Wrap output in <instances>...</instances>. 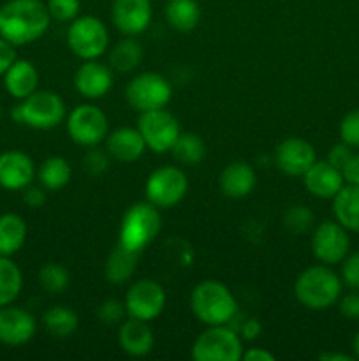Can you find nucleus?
<instances>
[{"instance_id":"obj_48","label":"nucleus","mask_w":359,"mask_h":361,"mask_svg":"<svg viewBox=\"0 0 359 361\" xmlns=\"http://www.w3.org/2000/svg\"><path fill=\"white\" fill-rule=\"evenodd\" d=\"M352 349H354V355H355V358L359 360V334L355 335V337H354V342H352Z\"/></svg>"},{"instance_id":"obj_24","label":"nucleus","mask_w":359,"mask_h":361,"mask_svg":"<svg viewBox=\"0 0 359 361\" xmlns=\"http://www.w3.org/2000/svg\"><path fill=\"white\" fill-rule=\"evenodd\" d=\"M137 256L139 254L125 249L120 243H116L115 249L109 252L104 264V277L109 284L122 286L132 279L137 268Z\"/></svg>"},{"instance_id":"obj_34","label":"nucleus","mask_w":359,"mask_h":361,"mask_svg":"<svg viewBox=\"0 0 359 361\" xmlns=\"http://www.w3.org/2000/svg\"><path fill=\"white\" fill-rule=\"evenodd\" d=\"M315 224V215L308 207L303 204H294V207L287 208L284 214V226L289 233L294 235H305Z\"/></svg>"},{"instance_id":"obj_31","label":"nucleus","mask_w":359,"mask_h":361,"mask_svg":"<svg viewBox=\"0 0 359 361\" xmlns=\"http://www.w3.org/2000/svg\"><path fill=\"white\" fill-rule=\"evenodd\" d=\"M178 164L197 166L206 157V145L203 137L194 133H182L169 150Z\"/></svg>"},{"instance_id":"obj_28","label":"nucleus","mask_w":359,"mask_h":361,"mask_svg":"<svg viewBox=\"0 0 359 361\" xmlns=\"http://www.w3.org/2000/svg\"><path fill=\"white\" fill-rule=\"evenodd\" d=\"M42 326L56 338H67L80 326V317L69 307H51L42 316Z\"/></svg>"},{"instance_id":"obj_15","label":"nucleus","mask_w":359,"mask_h":361,"mask_svg":"<svg viewBox=\"0 0 359 361\" xmlns=\"http://www.w3.org/2000/svg\"><path fill=\"white\" fill-rule=\"evenodd\" d=\"M37 321L28 310L11 305L0 307V344L16 348L34 338Z\"/></svg>"},{"instance_id":"obj_27","label":"nucleus","mask_w":359,"mask_h":361,"mask_svg":"<svg viewBox=\"0 0 359 361\" xmlns=\"http://www.w3.org/2000/svg\"><path fill=\"white\" fill-rule=\"evenodd\" d=\"M164 14L169 25L178 32L194 30L201 21V7L197 0H168Z\"/></svg>"},{"instance_id":"obj_29","label":"nucleus","mask_w":359,"mask_h":361,"mask_svg":"<svg viewBox=\"0 0 359 361\" xmlns=\"http://www.w3.org/2000/svg\"><path fill=\"white\" fill-rule=\"evenodd\" d=\"M141 62H143V46L134 37L122 39L109 53V63L116 73H132Z\"/></svg>"},{"instance_id":"obj_6","label":"nucleus","mask_w":359,"mask_h":361,"mask_svg":"<svg viewBox=\"0 0 359 361\" xmlns=\"http://www.w3.org/2000/svg\"><path fill=\"white\" fill-rule=\"evenodd\" d=\"M243 342L229 324L208 326L192 344L190 356L196 361H239L243 356Z\"/></svg>"},{"instance_id":"obj_11","label":"nucleus","mask_w":359,"mask_h":361,"mask_svg":"<svg viewBox=\"0 0 359 361\" xmlns=\"http://www.w3.org/2000/svg\"><path fill=\"white\" fill-rule=\"evenodd\" d=\"M67 133L76 145L95 147L108 137V116L95 104H80L67 115Z\"/></svg>"},{"instance_id":"obj_33","label":"nucleus","mask_w":359,"mask_h":361,"mask_svg":"<svg viewBox=\"0 0 359 361\" xmlns=\"http://www.w3.org/2000/svg\"><path fill=\"white\" fill-rule=\"evenodd\" d=\"M39 284L44 291L51 293V295H60L69 288L70 275L65 267L60 263H46L44 267L39 270Z\"/></svg>"},{"instance_id":"obj_9","label":"nucleus","mask_w":359,"mask_h":361,"mask_svg":"<svg viewBox=\"0 0 359 361\" xmlns=\"http://www.w3.org/2000/svg\"><path fill=\"white\" fill-rule=\"evenodd\" d=\"M189 178L178 166H162L148 176L144 183V196L146 201L162 210L172 208L187 196Z\"/></svg>"},{"instance_id":"obj_39","label":"nucleus","mask_w":359,"mask_h":361,"mask_svg":"<svg viewBox=\"0 0 359 361\" xmlns=\"http://www.w3.org/2000/svg\"><path fill=\"white\" fill-rule=\"evenodd\" d=\"M341 282L347 288L358 289L359 291V252L347 254L341 261Z\"/></svg>"},{"instance_id":"obj_41","label":"nucleus","mask_w":359,"mask_h":361,"mask_svg":"<svg viewBox=\"0 0 359 361\" xmlns=\"http://www.w3.org/2000/svg\"><path fill=\"white\" fill-rule=\"evenodd\" d=\"M352 147H348L347 143H344V141H340V143L333 145V147L329 148V152H327V159L326 161L329 162V164H333L334 168H338L341 171V168H344L345 164L348 162V159L352 157Z\"/></svg>"},{"instance_id":"obj_45","label":"nucleus","mask_w":359,"mask_h":361,"mask_svg":"<svg viewBox=\"0 0 359 361\" xmlns=\"http://www.w3.org/2000/svg\"><path fill=\"white\" fill-rule=\"evenodd\" d=\"M263 331V324L257 319H245L239 326V337L245 338V341H256L259 337V334Z\"/></svg>"},{"instance_id":"obj_40","label":"nucleus","mask_w":359,"mask_h":361,"mask_svg":"<svg viewBox=\"0 0 359 361\" xmlns=\"http://www.w3.org/2000/svg\"><path fill=\"white\" fill-rule=\"evenodd\" d=\"M338 309H340V314L345 317V319L358 321L359 319V291L358 289H352L351 293L344 295L340 298V303H338Z\"/></svg>"},{"instance_id":"obj_19","label":"nucleus","mask_w":359,"mask_h":361,"mask_svg":"<svg viewBox=\"0 0 359 361\" xmlns=\"http://www.w3.org/2000/svg\"><path fill=\"white\" fill-rule=\"evenodd\" d=\"M303 183L313 197L333 200L345 185L344 175L327 161H315L312 168L303 175Z\"/></svg>"},{"instance_id":"obj_49","label":"nucleus","mask_w":359,"mask_h":361,"mask_svg":"<svg viewBox=\"0 0 359 361\" xmlns=\"http://www.w3.org/2000/svg\"><path fill=\"white\" fill-rule=\"evenodd\" d=\"M0 116H2V108H0Z\"/></svg>"},{"instance_id":"obj_2","label":"nucleus","mask_w":359,"mask_h":361,"mask_svg":"<svg viewBox=\"0 0 359 361\" xmlns=\"http://www.w3.org/2000/svg\"><path fill=\"white\" fill-rule=\"evenodd\" d=\"M341 279L329 264H315L298 275L294 282V296L305 309L326 310L341 296Z\"/></svg>"},{"instance_id":"obj_26","label":"nucleus","mask_w":359,"mask_h":361,"mask_svg":"<svg viewBox=\"0 0 359 361\" xmlns=\"http://www.w3.org/2000/svg\"><path fill=\"white\" fill-rule=\"evenodd\" d=\"M27 240V224L18 214L0 215V256H14Z\"/></svg>"},{"instance_id":"obj_17","label":"nucleus","mask_w":359,"mask_h":361,"mask_svg":"<svg viewBox=\"0 0 359 361\" xmlns=\"http://www.w3.org/2000/svg\"><path fill=\"white\" fill-rule=\"evenodd\" d=\"M74 88L84 99H102L113 88L111 67L97 60H84L83 66H80L74 74Z\"/></svg>"},{"instance_id":"obj_4","label":"nucleus","mask_w":359,"mask_h":361,"mask_svg":"<svg viewBox=\"0 0 359 361\" xmlns=\"http://www.w3.org/2000/svg\"><path fill=\"white\" fill-rule=\"evenodd\" d=\"M160 212L150 201L129 207L123 214L118 229V243L132 252L141 254L160 233Z\"/></svg>"},{"instance_id":"obj_23","label":"nucleus","mask_w":359,"mask_h":361,"mask_svg":"<svg viewBox=\"0 0 359 361\" xmlns=\"http://www.w3.org/2000/svg\"><path fill=\"white\" fill-rule=\"evenodd\" d=\"M4 87L7 94L20 101L34 94L39 88V73L34 63L28 60H14L13 66L4 73Z\"/></svg>"},{"instance_id":"obj_10","label":"nucleus","mask_w":359,"mask_h":361,"mask_svg":"<svg viewBox=\"0 0 359 361\" xmlns=\"http://www.w3.org/2000/svg\"><path fill=\"white\" fill-rule=\"evenodd\" d=\"M137 130L143 136L148 150L155 154H165L171 150L175 141L182 134L178 118L165 108L141 113L137 120Z\"/></svg>"},{"instance_id":"obj_37","label":"nucleus","mask_w":359,"mask_h":361,"mask_svg":"<svg viewBox=\"0 0 359 361\" xmlns=\"http://www.w3.org/2000/svg\"><path fill=\"white\" fill-rule=\"evenodd\" d=\"M109 159L111 157H109L108 150H101V148H97V145H95V147H90V150L84 154L83 166L84 169H87L88 175L101 176L102 173L108 171Z\"/></svg>"},{"instance_id":"obj_1","label":"nucleus","mask_w":359,"mask_h":361,"mask_svg":"<svg viewBox=\"0 0 359 361\" xmlns=\"http://www.w3.org/2000/svg\"><path fill=\"white\" fill-rule=\"evenodd\" d=\"M51 16L41 0H9L0 6V37L13 46L35 42L49 28Z\"/></svg>"},{"instance_id":"obj_25","label":"nucleus","mask_w":359,"mask_h":361,"mask_svg":"<svg viewBox=\"0 0 359 361\" xmlns=\"http://www.w3.org/2000/svg\"><path fill=\"white\" fill-rule=\"evenodd\" d=\"M334 219L347 231L359 233V185H344L333 197Z\"/></svg>"},{"instance_id":"obj_13","label":"nucleus","mask_w":359,"mask_h":361,"mask_svg":"<svg viewBox=\"0 0 359 361\" xmlns=\"http://www.w3.org/2000/svg\"><path fill=\"white\" fill-rule=\"evenodd\" d=\"M351 250L348 231L338 221H326L315 226L312 233V252L322 264L341 263Z\"/></svg>"},{"instance_id":"obj_42","label":"nucleus","mask_w":359,"mask_h":361,"mask_svg":"<svg viewBox=\"0 0 359 361\" xmlns=\"http://www.w3.org/2000/svg\"><path fill=\"white\" fill-rule=\"evenodd\" d=\"M23 201L30 208H41L46 203V189L37 185H28L23 189Z\"/></svg>"},{"instance_id":"obj_3","label":"nucleus","mask_w":359,"mask_h":361,"mask_svg":"<svg viewBox=\"0 0 359 361\" xmlns=\"http://www.w3.org/2000/svg\"><path fill=\"white\" fill-rule=\"evenodd\" d=\"M190 309L194 316L206 326L231 324L238 314L234 295L218 281H203L192 289Z\"/></svg>"},{"instance_id":"obj_16","label":"nucleus","mask_w":359,"mask_h":361,"mask_svg":"<svg viewBox=\"0 0 359 361\" xmlns=\"http://www.w3.org/2000/svg\"><path fill=\"white\" fill-rule=\"evenodd\" d=\"M111 16L120 34L136 37L150 27L153 11L150 0H115Z\"/></svg>"},{"instance_id":"obj_38","label":"nucleus","mask_w":359,"mask_h":361,"mask_svg":"<svg viewBox=\"0 0 359 361\" xmlns=\"http://www.w3.org/2000/svg\"><path fill=\"white\" fill-rule=\"evenodd\" d=\"M340 140L348 147L359 148V108L348 111L340 122Z\"/></svg>"},{"instance_id":"obj_35","label":"nucleus","mask_w":359,"mask_h":361,"mask_svg":"<svg viewBox=\"0 0 359 361\" xmlns=\"http://www.w3.org/2000/svg\"><path fill=\"white\" fill-rule=\"evenodd\" d=\"M46 7H48L51 20L67 23V21L76 20L77 14H80L81 2L80 0H48Z\"/></svg>"},{"instance_id":"obj_36","label":"nucleus","mask_w":359,"mask_h":361,"mask_svg":"<svg viewBox=\"0 0 359 361\" xmlns=\"http://www.w3.org/2000/svg\"><path fill=\"white\" fill-rule=\"evenodd\" d=\"M125 314H127L125 303L120 302V300H115V298L104 300V302H102L97 309L99 321H101L102 324H106V326H113V324L122 323V319Z\"/></svg>"},{"instance_id":"obj_44","label":"nucleus","mask_w":359,"mask_h":361,"mask_svg":"<svg viewBox=\"0 0 359 361\" xmlns=\"http://www.w3.org/2000/svg\"><path fill=\"white\" fill-rule=\"evenodd\" d=\"M341 175H344L345 183H348V185H359V154H352L347 164L341 168Z\"/></svg>"},{"instance_id":"obj_20","label":"nucleus","mask_w":359,"mask_h":361,"mask_svg":"<svg viewBox=\"0 0 359 361\" xmlns=\"http://www.w3.org/2000/svg\"><path fill=\"white\" fill-rule=\"evenodd\" d=\"M106 150L113 161L122 162V164H132L137 159L143 157V154L146 152V143L137 127L136 129L120 127L106 137Z\"/></svg>"},{"instance_id":"obj_22","label":"nucleus","mask_w":359,"mask_h":361,"mask_svg":"<svg viewBox=\"0 0 359 361\" xmlns=\"http://www.w3.org/2000/svg\"><path fill=\"white\" fill-rule=\"evenodd\" d=\"M257 176L252 166L245 161H232L222 169L218 176V187L222 194L231 200H241L256 189Z\"/></svg>"},{"instance_id":"obj_43","label":"nucleus","mask_w":359,"mask_h":361,"mask_svg":"<svg viewBox=\"0 0 359 361\" xmlns=\"http://www.w3.org/2000/svg\"><path fill=\"white\" fill-rule=\"evenodd\" d=\"M16 59L18 56L16 51H14V46L4 37H0V76H4V73L13 66Z\"/></svg>"},{"instance_id":"obj_30","label":"nucleus","mask_w":359,"mask_h":361,"mask_svg":"<svg viewBox=\"0 0 359 361\" xmlns=\"http://www.w3.org/2000/svg\"><path fill=\"white\" fill-rule=\"evenodd\" d=\"M70 176H73L70 164L63 157H58V155L46 159L37 171L39 183L46 190L63 189L70 182Z\"/></svg>"},{"instance_id":"obj_47","label":"nucleus","mask_w":359,"mask_h":361,"mask_svg":"<svg viewBox=\"0 0 359 361\" xmlns=\"http://www.w3.org/2000/svg\"><path fill=\"white\" fill-rule=\"evenodd\" d=\"M319 360H322V361H352L354 358L348 355H344V353H322V355H319Z\"/></svg>"},{"instance_id":"obj_5","label":"nucleus","mask_w":359,"mask_h":361,"mask_svg":"<svg viewBox=\"0 0 359 361\" xmlns=\"http://www.w3.org/2000/svg\"><path fill=\"white\" fill-rule=\"evenodd\" d=\"M16 123L39 130H49L58 127L65 120V102L58 94L49 90H35L27 99L16 104L11 111Z\"/></svg>"},{"instance_id":"obj_7","label":"nucleus","mask_w":359,"mask_h":361,"mask_svg":"<svg viewBox=\"0 0 359 361\" xmlns=\"http://www.w3.org/2000/svg\"><path fill=\"white\" fill-rule=\"evenodd\" d=\"M67 44L81 60H97L108 51L109 32L104 21L95 16H77L67 30Z\"/></svg>"},{"instance_id":"obj_14","label":"nucleus","mask_w":359,"mask_h":361,"mask_svg":"<svg viewBox=\"0 0 359 361\" xmlns=\"http://www.w3.org/2000/svg\"><path fill=\"white\" fill-rule=\"evenodd\" d=\"M275 164L284 175L303 176L317 161L315 148L303 137H287L275 148Z\"/></svg>"},{"instance_id":"obj_18","label":"nucleus","mask_w":359,"mask_h":361,"mask_svg":"<svg viewBox=\"0 0 359 361\" xmlns=\"http://www.w3.org/2000/svg\"><path fill=\"white\" fill-rule=\"evenodd\" d=\"M35 176L34 161L21 150L0 154V187L6 190H23Z\"/></svg>"},{"instance_id":"obj_21","label":"nucleus","mask_w":359,"mask_h":361,"mask_svg":"<svg viewBox=\"0 0 359 361\" xmlns=\"http://www.w3.org/2000/svg\"><path fill=\"white\" fill-rule=\"evenodd\" d=\"M118 345L123 353L134 358L150 355L155 345V337L148 321L136 319V317L123 321L118 330Z\"/></svg>"},{"instance_id":"obj_12","label":"nucleus","mask_w":359,"mask_h":361,"mask_svg":"<svg viewBox=\"0 0 359 361\" xmlns=\"http://www.w3.org/2000/svg\"><path fill=\"white\" fill-rule=\"evenodd\" d=\"M123 303H125L127 316L150 323L164 312L165 291L158 282L151 279H141L130 286Z\"/></svg>"},{"instance_id":"obj_8","label":"nucleus","mask_w":359,"mask_h":361,"mask_svg":"<svg viewBox=\"0 0 359 361\" xmlns=\"http://www.w3.org/2000/svg\"><path fill=\"white\" fill-rule=\"evenodd\" d=\"M172 97L171 83L158 73H141L129 81L125 99L136 111H153L165 108Z\"/></svg>"},{"instance_id":"obj_46","label":"nucleus","mask_w":359,"mask_h":361,"mask_svg":"<svg viewBox=\"0 0 359 361\" xmlns=\"http://www.w3.org/2000/svg\"><path fill=\"white\" fill-rule=\"evenodd\" d=\"M243 361H275L273 353L266 351V349L260 348H252L248 351H243L241 356Z\"/></svg>"},{"instance_id":"obj_32","label":"nucleus","mask_w":359,"mask_h":361,"mask_svg":"<svg viewBox=\"0 0 359 361\" xmlns=\"http://www.w3.org/2000/svg\"><path fill=\"white\" fill-rule=\"evenodd\" d=\"M23 275L11 257L0 256V307L11 305L20 296Z\"/></svg>"}]
</instances>
